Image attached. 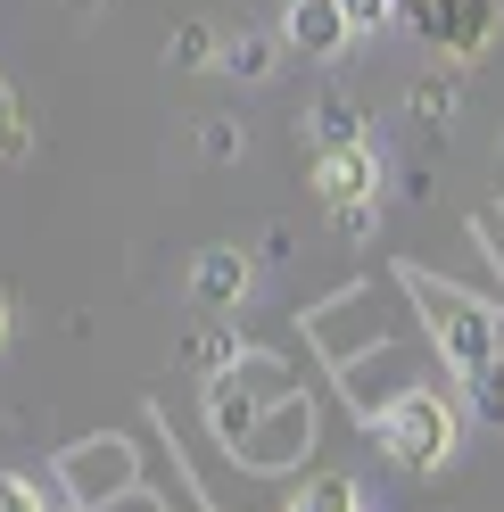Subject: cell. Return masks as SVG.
I'll use <instances>...</instances> for the list:
<instances>
[{
    "label": "cell",
    "mask_w": 504,
    "mask_h": 512,
    "mask_svg": "<svg viewBox=\"0 0 504 512\" xmlns=\"http://www.w3.org/2000/svg\"><path fill=\"white\" fill-rule=\"evenodd\" d=\"M314 446V413H306V397H281L273 413H257V430H248L232 455L248 463V471H281V463H298Z\"/></svg>",
    "instance_id": "5"
},
{
    "label": "cell",
    "mask_w": 504,
    "mask_h": 512,
    "mask_svg": "<svg viewBox=\"0 0 504 512\" xmlns=\"http://www.w3.org/2000/svg\"><path fill=\"white\" fill-rule=\"evenodd\" d=\"M331 223H339L348 240H364V232H372V199H364V207H331Z\"/></svg>",
    "instance_id": "21"
},
{
    "label": "cell",
    "mask_w": 504,
    "mask_h": 512,
    "mask_svg": "<svg viewBox=\"0 0 504 512\" xmlns=\"http://www.w3.org/2000/svg\"><path fill=\"white\" fill-rule=\"evenodd\" d=\"M25 133H17V100H9V83H0V157H17Z\"/></svg>",
    "instance_id": "20"
},
{
    "label": "cell",
    "mask_w": 504,
    "mask_h": 512,
    "mask_svg": "<svg viewBox=\"0 0 504 512\" xmlns=\"http://www.w3.org/2000/svg\"><path fill=\"white\" fill-rule=\"evenodd\" d=\"M356 504V479H314V488H298V512H348Z\"/></svg>",
    "instance_id": "16"
},
{
    "label": "cell",
    "mask_w": 504,
    "mask_h": 512,
    "mask_svg": "<svg viewBox=\"0 0 504 512\" xmlns=\"http://www.w3.org/2000/svg\"><path fill=\"white\" fill-rule=\"evenodd\" d=\"M0 347H9V290H0Z\"/></svg>",
    "instance_id": "22"
},
{
    "label": "cell",
    "mask_w": 504,
    "mask_h": 512,
    "mask_svg": "<svg viewBox=\"0 0 504 512\" xmlns=\"http://www.w3.org/2000/svg\"><path fill=\"white\" fill-rule=\"evenodd\" d=\"M447 108H455V91H447V83H414V116H422V124H438Z\"/></svg>",
    "instance_id": "18"
},
{
    "label": "cell",
    "mask_w": 504,
    "mask_h": 512,
    "mask_svg": "<svg viewBox=\"0 0 504 512\" xmlns=\"http://www.w3.org/2000/svg\"><path fill=\"white\" fill-rule=\"evenodd\" d=\"M463 389H471V413H480L488 430H504V356L471 364V372H463Z\"/></svg>",
    "instance_id": "12"
},
{
    "label": "cell",
    "mask_w": 504,
    "mask_h": 512,
    "mask_svg": "<svg viewBox=\"0 0 504 512\" xmlns=\"http://www.w3.org/2000/svg\"><path fill=\"white\" fill-rule=\"evenodd\" d=\"M191 372H232V356H240V339H232V314H207V331H191Z\"/></svg>",
    "instance_id": "10"
},
{
    "label": "cell",
    "mask_w": 504,
    "mask_h": 512,
    "mask_svg": "<svg viewBox=\"0 0 504 512\" xmlns=\"http://www.w3.org/2000/svg\"><path fill=\"white\" fill-rule=\"evenodd\" d=\"M372 446L397 463V471H438L455 455V405L438 389H405L372 413Z\"/></svg>",
    "instance_id": "1"
},
{
    "label": "cell",
    "mask_w": 504,
    "mask_h": 512,
    "mask_svg": "<svg viewBox=\"0 0 504 512\" xmlns=\"http://www.w3.org/2000/svg\"><path fill=\"white\" fill-rule=\"evenodd\" d=\"M199 157H207V166L240 157V124H232V116H207V124H199Z\"/></svg>",
    "instance_id": "15"
},
{
    "label": "cell",
    "mask_w": 504,
    "mask_h": 512,
    "mask_svg": "<svg viewBox=\"0 0 504 512\" xmlns=\"http://www.w3.org/2000/svg\"><path fill=\"white\" fill-rule=\"evenodd\" d=\"M422 314H430V339L447 347L463 372H471V364H488V356H504V347H496V306L447 290V281H422Z\"/></svg>",
    "instance_id": "3"
},
{
    "label": "cell",
    "mask_w": 504,
    "mask_h": 512,
    "mask_svg": "<svg viewBox=\"0 0 504 512\" xmlns=\"http://www.w3.org/2000/svg\"><path fill=\"white\" fill-rule=\"evenodd\" d=\"M207 430L224 438V446H240L248 430H257V397H248L232 372H215V380H207Z\"/></svg>",
    "instance_id": "9"
},
{
    "label": "cell",
    "mask_w": 504,
    "mask_h": 512,
    "mask_svg": "<svg viewBox=\"0 0 504 512\" xmlns=\"http://www.w3.org/2000/svg\"><path fill=\"white\" fill-rule=\"evenodd\" d=\"M281 42L306 50V58H348L356 25H348V9H339V0H290V17H281Z\"/></svg>",
    "instance_id": "7"
},
{
    "label": "cell",
    "mask_w": 504,
    "mask_h": 512,
    "mask_svg": "<svg viewBox=\"0 0 504 512\" xmlns=\"http://www.w3.org/2000/svg\"><path fill=\"white\" fill-rule=\"evenodd\" d=\"M306 124H314V141H323V149H339V141H364V108H356V100H339V91H323Z\"/></svg>",
    "instance_id": "11"
},
{
    "label": "cell",
    "mask_w": 504,
    "mask_h": 512,
    "mask_svg": "<svg viewBox=\"0 0 504 512\" xmlns=\"http://www.w3.org/2000/svg\"><path fill=\"white\" fill-rule=\"evenodd\" d=\"M248 281H257V256L248 248H199V265H191V306L199 314H232L240 298H248Z\"/></svg>",
    "instance_id": "6"
},
{
    "label": "cell",
    "mask_w": 504,
    "mask_h": 512,
    "mask_svg": "<svg viewBox=\"0 0 504 512\" xmlns=\"http://www.w3.org/2000/svg\"><path fill=\"white\" fill-rule=\"evenodd\" d=\"M42 496H34V479H9V471H0V512H34Z\"/></svg>",
    "instance_id": "19"
},
{
    "label": "cell",
    "mask_w": 504,
    "mask_h": 512,
    "mask_svg": "<svg viewBox=\"0 0 504 512\" xmlns=\"http://www.w3.org/2000/svg\"><path fill=\"white\" fill-rule=\"evenodd\" d=\"M397 17L422 34V50L455 58V67L496 50V0H397Z\"/></svg>",
    "instance_id": "2"
},
{
    "label": "cell",
    "mask_w": 504,
    "mask_h": 512,
    "mask_svg": "<svg viewBox=\"0 0 504 512\" xmlns=\"http://www.w3.org/2000/svg\"><path fill=\"white\" fill-rule=\"evenodd\" d=\"M339 9H348V25H356V34H381V25L397 17V0H339Z\"/></svg>",
    "instance_id": "17"
},
{
    "label": "cell",
    "mask_w": 504,
    "mask_h": 512,
    "mask_svg": "<svg viewBox=\"0 0 504 512\" xmlns=\"http://www.w3.org/2000/svg\"><path fill=\"white\" fill-rule=\"evenodd\" d=\"M166 58H174L182 75L215 67V58H224V50H215V25H199V17H191V25H174V50H166Z\"/></svg>",
    "instance_id": "13"
},
{
    "label": "cell",
    "mask_w": 504,
    "mask_h": 512,
    "mask_svg": "<svg viewBox=\"0 0 504 512\" xmlns=\"http://www.w3.org/2000/svg\"><path fill=\"white\" fill-rule=\"evenodd\" d=\"M273 58H281V50H273V34H240V42L224 50V67H232V75H248V83H265V75H273Z\"/></svg>",
    "instance_id": "14"
},
{
    "label": "cell",
    "mask_w": 504,
    "mask_h": 512,
    "mask_svg": "<svg viewBox=\"0 0 504 512\" xmlns=\"http://www.w3.org/2000/svg\"><path fill=\"white\" fill-rule=\"evenodd\" d=\"M58 479H67L75 504H116V496H133V446L124 438H83V446H67Z\"/></svg>",
    "instance_id": "4"
},
{
    "label": "cell",
    "mask_w": 504,
    "mask_h": 512,
    "mask_svg": "<svg viewBox=\"0 0 504 512\" xmlns=\"http://www.w3.org/2000/svg\"><path fill=\"white\" fill-rule=\"evenodd\" d=\"M314 190H323V207H364L381 190V166H372L364 141H339V149L314 157Z\"/></svg>",
    "instance_id": "8"
}]
</instances>
